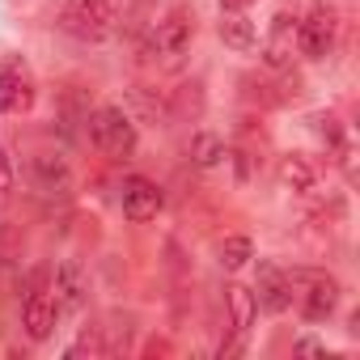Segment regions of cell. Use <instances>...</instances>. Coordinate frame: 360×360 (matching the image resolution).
<instances>
[{
  "label": "cell",
  "instance_id": "6da1fadb",
  "mask_svg": "<svg viewBox=\"0 0 360 360\" xmlns=\"http://www.w3.org/2000/svg\"><path fill=\"white\" fill-rule=\"evenodd\" d=\"M123 5L119 0H72L64 9V30L81 43H102L119 30Z\"/></svg>",
  "mask_w": 360,
  "mask_h": 360
},
{
  "label": "cell",
  "instance_id": "7a4b0ae2",
  "mask_svg": "<svg viewBox=\"0 0 360 360\" xmlns=\"http://www.w3.org/2000/svg\"><path fill=\"white\" fill-rule=\"evenodd\" d=\"M195 39V18L187 9H169L165 18H157L144 34V56L148 60H178Z\"/></svg>",
  "mask_w": 360,
  "mask_h": 360
},
{
  "label": "cell",
  "instance_id": "3957f363",
  "mask_svg": "<svg viewBox=\"0 0 360 360\" xmlns=\"http://www.w3.org/2000/svg\"><path fill=\"white\" fill-rule=\"evenodd\" d=\"M89 136H94V144L106 153V157H115V161H123V157H131L136 153V123H131V115L123 110V106H102V110H94V119H89Z\"/></svg>",
  "mask_w": 360,
  "mask_h": 360
},
{
  "label": "cell",
  "instance_id": "277c9868",
  "mask_svg": "<svg viewBox=\"0 0 360 360\" xmlns=\"http://www.w3.org/2000/svg\"><path fill=\"white\" fill-rule=\"evenodd\" d=\"M288 288H292L297 309L309 322H326L339 305V284L322 271H288Z\"/></svg>",
  "mask_w": 360,
  "mask_h": 360
},
{
  "label": "cell",
  "instance_id": "5b68a950",
  "mask_svg": "<svg viewBox=\"0 0 360 360\" xmlns=\"http://www.w3.org/2000/svg\"><path fill=\"white\" fill-rule=\"evenodd\" d=\"M161 187L153 183V178H144V174H127L123 178V187H119V208H123V217L127 221H153L157 212H161Z\"/></svg>",
  "mask_w": 360,
  "mask_h": 360
},
{
  "label": "cell",
  "instance_id": "8992f818",
  "mask_svg": "<svg viewBox=\"0 0 360 360\" xmlns=\"http://www.w3.org/2000/svg\"><path fill=\"white\" fill-rule=\"evenodd\" d=\"M56 322H60V309H56V301H51V288L34 284V288L26 292V301H22V326H26V335H30L34 343H43V339H51Z\"/></svg>",
  "mask_w": 360,
  "mask_h": 360
},
{
  "label": "cell",
  "instance_id": "52a82bcc",
  "mask_svg": "<svg viewBox=\"0 0 360 360\" xmlns=\"http://www.w3.org/2000/svg\"><path fill=\"white\" fill-rule=\"evenodd\" d=\"M330 47H335V13L318 9L305 22H297V51L305 60H326Z\"/></svg>",
  "mask_w": 360,
  "mask_h": 360
},
{
  "label": "cell",
  "instance_id": "ba28073f",
  "mask_svg": "<svg viewBox=\"0 0 360 360\" xmlns=\"http://www.w3.org/2000/svg\"><path fill=\"white\" fill-rule=\"evenodd\" d=\"M30 102H34V81H30L26 64L22 60L0 64V115L30 110Z\"/></svg>",
  "mask_w": 360,
  "mask_h": 360
},
{
  "label": "cell",
  "instance_id": "9c48e42d",
  "mask_svg": "<svg viewBox=\"0 0 360 360\" xmlns=\"http://www.w3.org/2000/svg\"><path fill=\"white\" fill-rule=\"evenodd\" d=\"M292 51H297V18L276 13L271 18V30L263 39V64L267 68H288L292 64Z\"/></svg>",
  "mask_w": 360,
  "mask_h": 360
},
{
  "label": "cell",
  "instance_id": "30bf717a",
  "mask_svg": "<svg viewBox=\"0 0 360 360\" xmlns=\"http://www.w3.org/2000/svg\"><path fill=\"white\" fill-rule=\"evenodd\" d=\"M51 301H56V309L60 314H77L81 309V301H85V271H81V263H60L56 267V280H51Z\"/></svg>",
  "mask_w": 360,
  "mask_h": 360
},
{
  "label": "cell",
  "instance_id": "8fae6325",
  "mask_svg": "<svg viewBox=\"0 0 360 360\" xmlns=\"http://www.w3.org/2000/svg\"><path fill=\"white\" fill-rule=\"evenodd\" d=\"M255 301L267 309V314H284L292 305V288H288V271L263 263L259 267V288H255Z\"/></svg>",
  "mask_w": 360,
  "mask_h": 360
},
{
  "label": "cell",
  "instance_id": "7c38bea8",
  "mask_svg": "<svg viewBox=\"0 0 360 360\" xmlns=\"http://www.w3.org/2000/svg\"><path fill=\"white\" fill-rule=\"evenodd\" d=\"M34 178H39V191L43 195H68L72 191V174L64 165V157H51V153H39L34 157Z\"/></svg>",
  "mask_w": 360,
  "mask_h": 360
},
{
  "label": "cell",
  "instance_id": "4fadbf2b",
  "mask_svg": "<svg viewBox=\"0 0 360 360\" xmlns=\"http://www.w3.org/2000/svg\"><path fill=\"white\" fill-rule=\"evenodd\" d=\"M280 183H284L288 191L305 195V191H314V183H318V169H314V161H309L305 153H284V157H280Z\"/></svg>",
  "mask_w": 360,
  "mask_h": 360
},
{
  "label": "cell",
  "instance_id": "5bb4252c",
  "mask_svg": "<svg viewBox=\"0 0 360 360\" xmlns=\"http://www.w3.org/2000/svg\"><path fill=\"white\" fill-rule=\"evenodd\" d=\"M221 39H225V47H233V51H255L259 34H255V22L246 18V9H225V18H221Z\"/></svg>",
  "mask_w": 360,
  "mask_h": 360
},
{
  "label": "cell",
  "instance_id": "9a60e30c",
  "mask_svg": "<svg viewBox=\"0 0 360 360\" xmlns=\"http://www.w3.org/2000/svg\"><path fill=\"white\" fill-rule=\"evenodd\" d=\"M225 305H229L233 330H238V335H246V330L255 326V314H259V301H255V292H250L246 284H229V288H225Z\"/></svg>",
  "mask_w": 360,
  "mask_h": 360
},
{
  "label": "cell",
  "instance_id": "2e32d148",
  "mask_svg": "<svg viewBox=\"0 0 360 360\" xmlns=\"http://www.w3.org/2000/svg\"><path fill=\"white\" fill-rule=\"evenodd\" d=\"M191 161H195L200 169H212V165H221V161H225V140H221V136H208V131H200V136H195V144H191Z\"/></svg>",
  "mask_w": 360,
  "mask_h": 360
},
{
  "label": "cell",
  "instance_id": "e0dca14e",
  "mask_svg": "<svg viewBox=\"0 0 360 360\" xmlns=\"http://www.w3.org/2000/svg\"><path fill=\"white\" fill-rule=\"evenodd\" d=\"M217 255H221V267L225 271H242L255 259V246H250V238H225Z\"/></svg>",
  "mask_w": 360,
  "mask_h": 360
},
{
  "label": "cell",
  "instance_id": "ac0fdd59",
  "mask_svg": "<svg viewBox=\"0 0 360 360\" xmlns=\"http://www.w3.org/2000/svg\"><path fill=\"white\" fill-rule=\"evenodd\" d=\"M9 191H13V157L9 148H0V208L9 204Z\"/></svg>",
  "mask_w": 360,
  "mask_h": 360
},
{
  "label": "cell",
  "instance_id": "d6986e66",
  "mask_svg": "<svg viewBox=\"0 0 360 360\" xmlns=\"http://www.w3.org/2000/svg\"><path fill=\"white\" fill-rule=\"evenodd\" d=\"M297 352L309 356V352H322V343H318V339H297Z\"/></svg>",
  "mask_w": 360,
  "mask_h": 360
},
{
  "label": "cell",
  "instance_id": "ffe728a7",
  "mask_svg": "<svg viewBox=\"0 0 360 360\" xmlns=\"http://www.w3.org/2000/svg\"><path fill=\"white\" fill-rule=\"evenodd\" d=\"M250 0H221V9H246Z\"/></svg>",
  "mask_w": 360,
  "mask_h": 360
}]
</instances>
